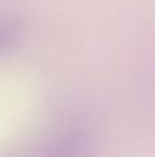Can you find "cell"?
Wrapping results in <instances>:
<instances>
[{
	"label": "cell",
	"instance_id": "7a4b0ae2",
	"mask_svg": "<svg viewBox=\"0 0 155 157\" xmlns=\"http://www.w3.org/2000/svg\"><path fill=\"white\" fill-rule=\"evenodd\" d=\"M8 38H10V36H8L4 30H0V48H2V46H6V44H8Z\"/></svg>",
	"mask_w": 155,
	"mask_h": 157
},
{
	"label": "cell",
	"instance_id": "6da1fadb",
	"mask_svg": "<svg viewBox=\"0 0 155 157\" xmlns=\"http://www.w3.org/2000/svg\"><path fill=\"white\" fill-rule=\"evenodd\" d=\"M54 157H80V145H78V139L72 137V141H68L66 145L60 147L58 153H54Z\"/></svg>",
	"mask_w": 155,
	"mask_h": 157
}]
</instances>
